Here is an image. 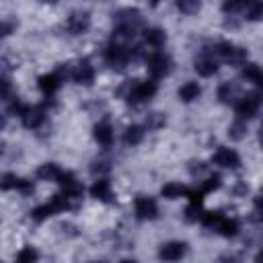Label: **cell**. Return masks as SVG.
<instances>
[{
    "mask_svg": "<svg viewBox=\"0 0 263 263\" xmlns=\"http://www.w3.org/2000/svg\"><path fill=\"white\" fill-rule=\"evenodd\" d=\"M156 92H158V80H152V78L148 80L146 78V80H136V82L127 84L125 90H123V97L129 105L138 107V105H144L150 99H154Z\"/></svg>",
    "mask_w": 263,
    "mask_h": 263,
    "instance_id": "6da1fadb",
    "label": "cell"
},
{
    "mask_svg": "<svg viewBox=\"0 0 263 263\" xmlns=\"http://www.w3.org/2000/svg\"><path fill=\"white\" fill-rule=\"evenodd\" d=\"M212 53L218 60H222V62H226V64H230L234 68L236 66H242L247 62V49H242V47H238V45H234L230 41H218L214 45Z\"/></svg>",
    "mask_w": 263,
    "mask_h": 263,
    "instance_id": "7a4b0ae2",
    "label": "cell"
},
{
    "mask_svg": "<svg viewBox=\"0 0 263 263\" xmlns=\"http://www.w3.org/2000/svg\"><path fill=\"white\" fill-rule=\"evenodd\" d=\"M259 107H261V95H259L257 90L247 92V95H238V99L234 101L236 117L242 119V121L253 119V117L259 113Z\"/></svg>",
    "mask_w": 263,
    "mask_h": 263,
    "instance_id": "3957f363",
    "label": "cell"
},
{
    "mask_svg": "<svg viewBox=\"0 0 263 263\" xmlns=\"http://www.w3.org/2000/svg\"><path fill=\"white\" fill-rule=\"evenodd\" d=\"M171 66H173V62H171L168 53H164V51H160V49H154V51L148 55V60H146V70H148V74H150L152 80L164 78V76L171 72Z\"/></svg>",
    "mask_w": 263,
    "mask_h": 263,
    "instance_id": "277c9868",
    "label": "cell"
},
{
    "mask_svg": "<svg viewBox=\"0 0 263 263\" xmlns=\"http://www.w3.org/2000/svg\"><path fill=\"white\" fill-rule=\"evenodd\" d=\"M212 162L220 168H228V171H234L240 166V154L230 148V146H218L212 154Z\"/></svg>",
    "mask_w": 263,
    "mask_h": 263,
    "instance_id": "5b68a950",
    "label": "cell"
},
{
    "mask_svg": "<svg viewBox=\"0 0 263 263\" xmlns=\"http://www.w3.org/2000/svg\"><path fill=\"white\" fill-rule=\"evenodd\" d=\"M76 84H82V86H90L95 82V76H97V70L92 66L90 60H80L76 62L72 68H70V74H68Z\"/></svg>",
    "mask_w": 263,
    "mask_h": 263,
    "instance_id": "8992f818",
    "label": "cell"
},
{
    "mask_svg": "<svg viewBox=\"0 0 263 263\" xmlns=\"http://www.w3.org/2000/svg\"><path fill=\"white\" fill-rule=\"evenodd\" d=\"M134 216L142 222H148V220H154L158 216V203L154 197L150 195H138L134 199Z\"/></svg>",
    "mask_w": 263,
    "mask_h": 263,
    "instance_id": "52a82bcc",
    "label": "cell"
},
{
    "mask_svg": "<svg viewBox=\"0 0 263 263\" xmlns=\"http://www.w3.org/2000/svg\"><path fill=\"white\" fill-rule=\"evenodd\" d=\"M0 189L2 191H18V193L27 195V193H31L33 183L27 179H21L14 173H2L0 175Z\"/></svg>",
    "mask_w": 263,
    "mask_h": 263,
    "instance_id": "ba28073f",
    "label": "cell"
},
{
    "mask_svg": "<svg viewBox=\"0 0 263 263\" xmlns=\"http://www.w3.org/2000/svg\"><path fill=\"white\" fill-rule=\"evenodd\" d=\"M45 119H47V109H45V105H29L27 111H25V115L21 117L23 125L29 127V129H39V127L45 123Z\"/></svg>",
    "mask_w": 263,
    "mask_h": 263,
    "instance_id": "9c48e42d",
    "label": "cell"
},
{
    "mask_svg": "<svg viewBox=\"0 0 263 263\" xmlns=\"http://www.w3.org/2000/svg\"><path fill=\"white\" fill-rule=\"evenodd\" d=\"M193 70L197 72V76L201 78H212L214 74H218L220 70V60L214 55V53H205V55H199L193 64Z\"/></svg>",
    "mask_w": 263,
    "mask_h": 263,
    "instance_id": "30bf717a",
    "label": "cell"
},
{
    "mask_svg": "<svg viewBox=\"0 0 263 263\" xmlns=\"http://www.w3.org/2000/svg\"><path fill=\"white\" fill-rule=\"evenodd\" d=\"M62 84H64V76L60 72H47L37 78V86L45 97H53L62 88Z\"/></svg>",
    "mask_w": 263,
    "mask_h": 263,
    "instance_id": "8fae6325",
    "label": "cell"
},
{
    "mask_svg": "<svg viewBox=\"0 0 263 263\" xmlns=\"http://www.w3.org/2000/svg\"><path fill=\"white\" fill-rule=\"evenodd\" d=\"M90 29V16L86 12H72L66 18V31L70 35H84Z\"/></svg>",
    "mask_w": 263,
    "mask_h": 263,
    "instance_id": "7c38bea8",
    "label": "cell"
},
{
    "mask_svg": "<svg viewBox=\"0 0 263 263\" xmlns=\"http://www.w3.org/2000/svg\"><path fill=\"white\" fill-rule=\"evenodd\" d=\"M88 193L97 201H103V203H111L113 201V187H111V181H107L105 177H99L97 181H92Z\"/></svg>",
    "mask_w": 263,
    "mask_h": 263,
    "instance_id": "4fadbf2b",
    "label": "cell"
},
{
    "mask_svg": "<svg viewBox=\"0 0 263 263\" xmlns=\"http://www.w3.org/2000/svg\"><path fill=\"white\" fill-rule=\"evenodd\" d=\"M185 253H187V245L183 240H168L160 247L158 257L164 261H179L185 257Z\"/></svg>",
    "mask_w": 263,
    "mask_h": 263,
    "instance_id": "5bb4252c",
    "label": "cell"
},
{
    "mask_svg": "<svg viewBox=\"0 0 263 263\" xmlns=\"http://www.w3.org/2000/svg\"><path fill=\"white\" fill-rule=\"evenodd\" d=\"M92 138L99 146L103 148H109L113 142H115V129L109 121H99L95 127H92Z\"/></svg>",
    "mask_w": 263,
    "mask_h": 263,
    "instance_id": "9a60e30c",
    "label": "cell"
},
{
    "mask_svg": "<svg viewBox=\"0 0 263 263\" xmlns=\"http://www.w3.org/2000/svg\"><path fill=\"white\" fill-rule=\"evenodd\" d=\"M199 95H201V84H199L197 80H187V82H183V84L179 86V90H177V97H179V101H183V103H193V101L199 99Z\"/></svg>",
    "mask_w": 263,
    "mask_h": 263,
    "instance_id": "2e32d148",
    "label": "cell"
},
{
    "mask_svg": "<svg viewBox=\"0 0 263 263\" xmlns=\"http://www.w3.org/2000/svg\"><path fill=\"white\" fill-rule=\"evenodd\" d=\"M142 37H144V43L148 47H152V49H160L166 43V33L160 27H148V29H144Z\"/></svg>",
    "mask_w": 263,
    "mask_h": 263,
    "instance_id": "e0dca14e",
    "label": "cell"
},
{
    "mask_svg": "<svg viewBox=\"0 0 263 263\" xmlns=\"http://www.w3.org/2000/svg\"><path fill=\"white\" fill-rule=\"evenodd\" d=\"M214 230H216L218 234L226 236V238H232V236H236V234L240 232V224H238L236 218H230V216H224V214H222V218L218 220V224H216Z\"/></svg>",
    "mask_w": 263,
    "mask_h": 263,
    "instance_id": "ac0fdd59",
    "label": "cell"
},
{
    "mask_svg": "<svg viewBox=\"0 0 263 263\" xmlns=\"http://www.w3.org/2000/svg\"><path fill=\"white\" fill-rule=\"evenodd\" d=\"M146 127L144 125H140V123H132V125H127L125 127V132H123V142L127 144V146H140L142 142H144V138H146Z\"/></svg>",
    "mask_w": 263,
    "mask_h": 263,
    "instance_id": "d6986e66",
    "label": "cell"
},
{
    "mask_svg": "<svg viewBox=\"0 0 263 263\" xmlns=\"http://www.w3.org/2000/svg\"><path fill=\"white\" fill-rule=\"evenodd\" d=\"M187 193H189V187H185L183 183H177V181L164 183L160 189V195L164 199H181V197H187Z\"/></svg>",
    "mask_w": 263,
    "mask_h": 263,
    "instance_id": "ffe728a7",
    "label": "cell"
},
{
    "mask_svg": "<svg viewBox=\"0 0 263 263\" xmlns=\"http://www.w3.org/2000/svg\"><path fill=\"white\" fill-rule=\"evenodd\" d=\"M216 95H218L220 103H234V101L238 99V88H236V84H234V82L226 80V82H222V84L218 86Z\"/></svg>",
    "mask_w": 263,
    "mask_h": 263,
    "instance_id": "44dd1931",
    "label": "cell"
},
{
    "mask_svg": "<svg viewBox=\"0 0 263 263\" xmlns=\"http://www.w3.org/2000/svg\"><path fill=\"white\" fill-rule=\"evenodd\" d=\"M60 175H62V168H60L55 162H45V164H41V166L37 168V179H41V181L58 183Z\"/></svg>",
    "mask_w": 263,
    "mask_h": 263,
    "instance_id": "7402d4cb",
    "label": "cell"
},
{
    "mask_svg": "<svg viewBox=\"0 0 263 263\" xmlns=\"http://www.w3.org/2000/svg\"><path fill=\"white\" fill-rule=\"evenodd\" d=\"M55 214H58V210H55L53 201L49 199V201H45V203H39L37 208H33V212H31V218H33L35 222H43V220H47V218H51V216H55Z\"/></svg>",
    "mask_w": 263,
    "mask_h": 263,
    "instance_id": "603a6c76",
    "label": "cell"
},
{
    "mask_svg": "<svg viewBox=\"0 0 263 263\" xmlns=\"http://www.w3.org/2000/svg\"><path fill=\"white\" fill-rule=\"evenodd\" d=\"M245 68H242V78L247 80V82H251L253 86H261V80H263V76H261V68L255 64V62H245L242 64Z\"/></svg>",
    "mask_w": 263,
    "mask_h": 263,
    "instance_id": "cb8c5ba5",
    "label": "cell"
},
{
    "mask_svg": "<svg viewBox=\"0 0 263 263\" xmlns=\"http://www.w3.org/2000/svg\"><path fill=\"white\" fill-rule=\"evenodd\" d=\"M222 187V177L218 175V173H214V175H210L205 181H201L199 183V191L203 193V195H210V193H214V191H218Z\"/></svg>",
    "mask_w": 263,
    "mask_h": 263,
    "instance_id": "d4e9b609",
    "label": "cell"
},
{
    "mask_svg": "<svg viewBox=\"0 0 263 263\" xmlns=\"http://www.w3.org/2000/svg\"><path fill=\"white\" fill-rule=\"evenodd\" d=\"M177 8L181 14H197L201 10V0H177Z\"/></svg>",
    "mask_w": 263,
    "mask_h": 263,
    "instance_id": "484cf974",
    "label": "cell"
},
{
    "mask_svg": "<svg viewBox=\"0 0 263 263\" xmlns=\"http://www.w3.org/2000/svg\"><path fill=\"white\" fill-rule=\"evenodd\" d=\"M253 0H224L222 2V12L226 14H234V12H240L245 10Z\"/></svg>",
    "mask_w": 263,
    "mask_h": 263,
    "instance_id": "4316f807",
    "label": "cell"
},
{
    "mask_svg": "<svg viewBox=\"0 0 263 263\" xmlns=\"http://www.w3.org/2000/svg\"><path fill=\"white\" fill-rule=\"evenodd\" d=\"M261 14H263V2L261 0H253L247 8H245V18L247 21H259L261 18Z\"/></svg>",
    "mask_w": 263,
    "mask_h": 263,
    "instance_id": "83f0119b",
    "label": "cell"
},
{
    "mask_svg": "<svg viewBox=\"0 0 263 263\" xmlns=\"http://www.w3.org/2000/svg\"><path fill=\"white\" fill-rule=\"evenodd\" d=\"M164 125V117L160 115V113H152V115H148V119H146V129H158V127H162Z\"/></svg>",
    "mask_w": 263,
    "mask_h": 263,
    "instance_id": "f1b7e54d",
    "label": "cell"
},
{
    "mask_svg": "<svg viewBox=\"0 0 263 263\" xmlns=\"http://www.w3.org/2000/svg\"><path fill=\"white\" fill-rule=\"evenodd\" d=\"M37 257H39V253H37L33 247H25L23 251L16 253V259H18V261H35Z\"/></svg>",
    "mask_w": 263,
    "mask_h": 263,
    "instance_id": "f546056e",
    "label": "cell"
},
{
    "mask_svg": "<svg viewBox=\"0 0 263 263\" xmlns=\"http://www.w3.org/2000/svg\"><path fill=\"white\" fill-rule=\"evenodd\" d=\"M0 99H6V101L12 99V84L4 76H0Z\"/></svg>",
    "mask_w": 263,
    "mask_h": 263,
    "instance_id": "4dcf8cb0",
    "label": "cell"
},
{
    "mask_svg": "<svg viewBox=\"0 0 263 263\" xmlns=\"http://www.w3.org/2000/svg\"><path fill=\"white\" fill-rule=\"evenodd\" d=\"M12 31H14V25L10 21H0V39L8 37Z\"/></svg>",
    "mask_w": 263,
    "mask_h": 263,
    "instance_id": "1f68e13d",
    "label": "cell"
},
{
    "mask_svg": "<svg viewBox=\"0 0 263 263\" xmlns=\"http://www.w3.org/2000/svg\"><path fill=\"white\" fill-rule=\"evenodd\" d=\"M2 125H4V117L0 115V127H2Z\"/></svg>",
    "mask_w": 263,
    "mask_h": 263,
    "instance_id": "d6a6232c",
    "label": "cell"
},
{
    "mask_svg": "<svg viewBox=\"0 0 263 263\" xmlns=\"http://www.w3.org/2000/svg\"><path fill=\"white\" fill-rule=\"evenodd\" d=\"M158 2H160V0H150V4H158Z\"/></svg>",
    "mask_w": 263,
    "mask_h": 263,
    "instance_id": "836d02e7",
    "label": "cell"
}]
</instances>
